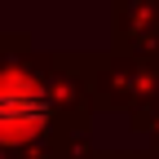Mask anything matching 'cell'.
<instances>
[{
  "label": "cell",
  "mask_w": 159,
  "mask_h": 159,
  "mask_svg": "<svg viewBox=\"0 0 159 159\" xmlns=\"http://www.w3.org/2000/svg\"><path fill=\"white\" fill-rule=\"evenodd\" d=\"M22 106L31 111V106H40V102H35L31 93L22 97V93H18V84H0V128H9V133L22 128Z\"/></svg>",
  "instance_id": "obj_1"
}]
</instances>
